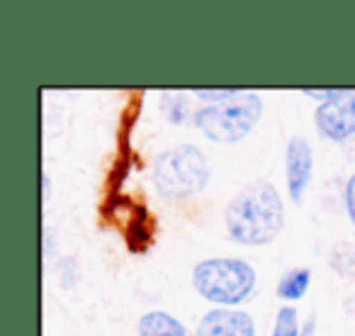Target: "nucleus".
Wrapping results in <instances>:
<instances>
[{
    "instance_id": "obj_12",
    "label": "nucleus",
    "mask_w": 355,
    "mask_h": 336,
    "mask_svg": "<svg viewBox=\"0 0 355 336\" xmlns=\"http://www.w3.org/2000/svg\"><path fill=\"white\" fill-rule=\"evenodd\" d=\"M300 334L302 329H300V319H297V310L295 307H280L270 336H300Z\"/></svg>"
},
{
    "instance_id": "obj_9",
    "label": "nucleus",
    "mask_w": 355,
    "mask_h": 336,
    "mask_svg": "<svg viewBox=\"0 0 355 336\" xmlns=\"http://www.w3.org/2000/svg\"><path fill=\"white\" fill-rule=\"evenodd\" d=\"M311 283V271L309 268H292L277 283V297L285 302H297L306 295Z\"/></svg>"
},
{
    "instance_id": "obj_13",
    "label": "nucleus",
    "mask_w": 355,
    "mask_h": 336,
    "mask_svg": "<svg viewBox=\"0 0 355 336\" xmlns=\"http://www.w3.org/2000/svg\"><path fill=\"white\" fill-rule=\"evenodd\" d=\"M243 90L239 88H195L193 95L200 100H207V105H219V103H227V100L236 98V95H241Z\"/></svg>"
},
{
    "instance_id": "obj_6",
    "label": "nucleus",
    "mask_w": 355,
    "mask_h": 336,
    "mask_svg": "<svg viewBox=\"0 0 355 336\" xmlns=\"http://www.w3.org/2000/svg\"><path fill=\"white\" fill-rule=\"evenodd\" d=\"M314 174V151L304 137H292L285 146V183L292 203H302Z\"/></svg>"
},
{
    "instance_id": "obj_7",
    "label": "nucleus",
    "mask_w": 355,
    "mask_h": 336,
    "mask_svg": "<svg viewBox=\"0 0 355 336\" xmlns=\"http://www.w3.org/2000/svg\"><path fill=\"white\" fill-rule=\"evenodd\" d=\"M195 336H256V321L248 312L214 307L200 319Z\"/></svg>"
},
{
    "instance_id": "obj_14",
    "label": "nucleus",
    "mask_w": 355,
    "mask_h": 336,
    "mask_svg": "<svg viewBox=\"0 0 355 336\" xmlns=\"http://www.w3.org/2000/svg\"><path fill=\"white\" fill-rule=\"evenodd\" d=\"M343 198H345V210H348L350 222L355 224V174L350 176L348 183H345V193H343Z\"/></svg>"
},
{
    "instance_id": "obj_4",
    "label": "nucleus",
    "mask_w": 355,
    "mask_h": 336,
    "mask_svg": "<svg viewBox=\"0 0 355 336\" xmlns=\"http://www.w3.org/2000/svg\"><path fill=\"white\" fill-rule=\"evenodd\" d=\"M263 115V100L258 93L243 90L241 95L219 105H205L193 115V122L209 142L236 144L258 124Z\"/></svg>"
},
{
    "instance_id": "obj_3",
    "label": "nucleus",
    "mask_w": 355,
    "mask_h": 336,
    "mask_svg": "<svg viewBox=\"0 0 355 336\" xmlns=\"http://www.w3.org/2000/svg\"><path fill=\"white\" fill-rule=\"evenodd\" d=\"M193 285L202 300L219 307H236L256 290V271L241 258H207L193 271Z\"/></svg>"
},
{
    "instance_id": "obj_1",
    "label": "nucleus",
    "mask_w": 355,
    "mask_h": 336,
    "mask_svg": "<svg viewBox=\"0 0 355 336\" xmlns=\"http://www.w3.org/2000/svg\"><path fill=\"white\" fill-rule=\"evenodd\" d=\"M229 239L241 246H266L285 227V205L277 188L268 180L251 183L227 205L224 212Z\"/></svg>"
},
{
    "instance_id": "obj_11",
    "label": "nucleus",
    "mask_w": 355,
    "mask_h": 336,
    "mask_svg": "<svg viewBox=\"0 0 355 336\" xmlns=\"http://www.w3.org/2000/svg\"><path fill=\"white\" fill-rule=\"evenodd\" d=\"M163 115L171 124H183L190 117V100L185 93H163Z\"/></svg>"
},
{
    "instance_id": "obj_2",
    "label": "nucleus",
    "mask_w": 355,
    "mask_h": 336,
    "mask_svg": "<svg viewBox=\"0 0 355 336\" xmlns=\"http://www.w3.org/2000/svg\"><path fill=\"white\" fill-rule=\"evenodd\" d=\"M153 185L166 200H188L209 183V161L193 144L166 149L153 161Z\"/></svg>"
},
{
    "instance_id": "obj_5",
    "label": "nucleus",
    "mask_w": 355,
    "mask_h": 336,
    "mask_svg": "<svg viewBox=\"0 0 355 336\" xmlns=\"http://www.w3.org/2000/svg\"><path fill=\"white\" fill-rule=\"evenodd\" d=\"M316 129L331 142H345L355 137V90L340 88L329 103L316 108Z\"/></svg>"
},
{
    "instance_id": "obj_8",
    "label": "nucleus",
    "mask_w": 355,
    "mask_h": 336,
    "mask_svg": "<svg viewBox=\"0 0 355 336\" xmlns=\"http://www.w3.org/2000/svg\"><path fill=\"white\" fill-rule=\"evenodd\" d=\"M139 336H188L183 321L168 312H146L137 324Z\"/></svg>"
},
{
    "instance_id": "obj_16",
    "label": "nucleus",
    "mask_w": 355,
    "mask_h": 336,
    "mask_svg": "<svg viewBox=\"0 0 355 336\" xmlns=\"http://www.w3.org/2000/svg\"><path fill=\"white\" fill-rule=\"evenodd\" d=\"M300 336H316V317L311 314L309 319H306V324L302 326V334Z\"/></svg>"
},
{
    "instance_id": "obj_15",
    "label": "nucleus",
    "mask_w": 355,
    "mask_h": 336,
    "mask_svg": "<svg viewBox=\"0 0 355 336\" xmlns=\"http://www.w3.org/2000/svg\"><path fill=\"white\" fill-rule=\"evenodd\" d=\"M340 88H326V90H319V88H302V95H306V98H316L321 100V103H329L331 98H334L336 93H338Z\"/></svg>"
},
{
    "instance_id": "obj_10",
    "label": "nucleus",
    "mask_w": 355,
    "mask_h": 336,
    "mask_svg": "<svg viewBox=\"0 0 355 336\" xmlns=\"http://www.w3.org/2000/svg\"><path fill=\"white\" fill-rule=\"evenodd\" d=\"M127 242L129 249L137 253L146 251L153 242V222H151V215L146 212V208L139 210V215H134L132 222H129L127 229Z\"/></svg>"
},
{
    "instance_id": "obj_17",
    "label": "nucleus",
    "mask_w": 355,
    "mask_h": 336,
    "mask_svg": "<svg viewBox=\"0 0 355 336\" xmlns=\"http://www.w3.org/2000/svg\"><path fill=\"white\" fill-rule=\"evenodd\" d=\"M42 200H49V176L42 174Z\"/></svg>"
}]
</instances>
